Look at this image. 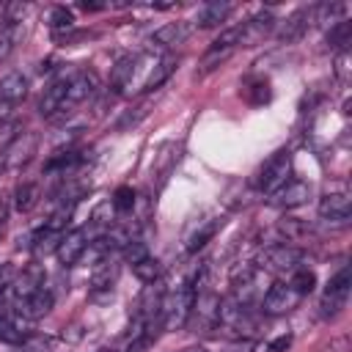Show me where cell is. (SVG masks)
<instances>
[{
	"instance_id": "1",
	"label": "cell",
	"mask_w": 352,
	"mask_h": 352,
	"mask_svg": "<svg viewBox=\"0 0 352 352\" xmlns=\"http://www.w3.org/2000/svg\"><path fill=\"white\" fill-rule=\"evenodd\" d=\"M192 302H195V289L192 280H184L182 286H176L173 292L162 294V308H160V322L165 330H179L190 322L192 314Z\"/></svg>"
},
{
	"instance_id": "2",
	"label": "cell",
	"mask_w": 352,
	"mask_h": 352,
	"mask_svg": "<svg viewBox=\"0 0 352 352\" xmlns=\"http://www.w3.org/2000/svg\"><path fill=\"white\" fill-rule=\"evenodd\" d=\"M96 88H99V80H96L94 72H88V69H72L58 116H72L80 104H85L96 94Z\"/></svg>"
},
{
	"instance_id": "3",
	"label": "cell",
	"mask_w": 352,
	"mask_h": 352,
	"mask_svg": "<svg viewBox=\"0 0 352 352\" xmlns=\"http://www.w3.org/2000/svg\"><path fill=\"white\" fill-rule=\"evenodd\" d=\"M38 148L36 132H16L3 148H0V170H19L33 160Z\"/></svg>"
},
{
	"instance_id": "4",
	"label": "cell",
	"mask_w": 352,
	"mask_h": 352,
	"mask_svg": "<svg viewBox=\"0 0 352 352\" xmlns=\"http://www.w3.org/2000/svg\"><path fill=\"white\" fill-rule=\"evenodd\" d=\"M292 176V154L289 151H278L272 154L264 168L258 170V179H256V187L264 192V195H272L278 187H283Z\"/></svg>"
},
{
	"instance_id": "5",
	"label": "cell",
	"mask_w": 352,
	"mask_h": 352,
	"mask_svg": "<svg viewBox=\"0 0 352 352\" xmlns=\"http://www.w3.org/2000/svg\"><path fill=\"white\" fill-rule=\"evenodd\" d=\"M261 267L270 270V272H278V275H292L294 270L302 267V250L289 245V242L270 245L261 253Z\"/></svg>"
},
{
	"instance_id": "6",
	"label": "cell",
	"mask_w": 352,
	"mask_h": 352,
	"mask_svg": "<svg viewBox=\"0 0 352 352\" xmlns=\"http://www.w3.org/2000/svg\"><path fill=\"white\" fill-rule=\"evenodd\" d=\"M346 300H349V270L341 267L324 286V294H322V302H319V311L322 316H336L341 314V308H346Z\"/></svg>"
},
{
	"instance_id": "7",
	"label": "cell",
	"mask_w": 352,
	"mask_h": 352,
	"mask_svg": "<svg viewBox=\"0 0 352 352\" xmlns=\"http://www.w3.org/2000/svg\"><path fill=\"white\" fill-rule=\"evenodd\" d=\"M300 300H302V297H300L289 283L278 280V283H272V286L264 292L261 308H264V314H270V316H280V314L294 311V308L300 305Z\"/></svg>"
},
{
	"instance_id": "8",
	"label": "cell",
	"mask_w": 352,
	"mask_h": 352,
	"mask_svg": "<svg viewBox=\"0 0 352 352\" xmlns=\"http://www.w3.org/2000/svg\"><path fill=\"white\" fill-rule=\"evenodd\" d=\"M25 96H28V77L22 72H8L6 77H0V121H6Z\"/></svg>"
},
{
	"instance_id": "9",
	"label": "cell",
	"mask_w": 352,
	"mask_h": 352,
	"mask_svg": "<svg viewBox=\"0 0 352 352\" xmlns=\"http://www.w3.org/2000/svg\"><path fill=\"white\" fill-rule=\"evenodd\" d=\"M272 28H275L272 11H258V14H253L248 22L236 25V38H239L242 47H253V44H258L264 36H270Z\"/></svg>"
},
{
	"instance_id": "10",
	"label": "cell",
	"mask_w": 352,
	"mask_h": 352,
	"mask_svg": "<svg viewBox=\"0 0 352 352\" xmlns=\"http://www.w3.org/2000/svg\"><path fill=\"white\" fill-rule=\"evenodd\" d=\"M88 245H91V239H88V234H85V228H74V231H69V234L60 236L55 253H58V258H60L63 267H74V264L85 256Z\"/></svg>"
},
{
	"instance_id": "11",
	"label": "cell",
	"mask_w": 352,
	"mask_h": 352,
	"mask_svg": "<svg viewBox=\"0 0 352 352\" xmlns=\"http://www.w3.org/2000/svg\"><path fill=\"white\" fill-rule=\"evenodd\" d=\"M52 305H55V294L47 289V286H38L33 294H28V297H22V300H16V311L25 316V319H44L50 311H52Z\"/></svg>"
},
{
	"instance_id": "12",
	"label": "cell",
	"mask_w": 352,
	"mask_h": 352,
	"mask_svg": "<svg viewBox=\"0 0 352 352\" xmlns=\"http://www.w3.org/2000/svg\"><path fill=\"white\" fill-rule=\"evenodd\" d=\"M308 195H311V184H308V182H302V179H289L283 187H278V190L272 192V204L280 206V209H297V206H302V204L308 201Z\"/></svg>"
},
{
	"instance_id": "13",
	"label": "cell",
	"mask_w": 352,
	"mask_h": 352,
	"mask_svg": "<svg viewBox=\"0 0 352 352\" xmlns=\"http://www.w3.org/2000/svg\"><path fill=\"white\" fill-rule=\"evenodd\" d=\"M349 212H352L349 192H327V195H322V201H319V214H322L324 220L344 223V220H349Z\"/></svg>"
},
{
	"instance_id": "14",
	"label": "cell",
	"mask_w": 352,
	"mask_h": 352,
	"mask_svg": "<svg viewBox=\"0 0 352 352\" xmlns=\"http://www.w3.org/2000/svg\"><path fill=\"white\" fill-rule=\"evenodd\" d=\"M314 19V8H297L294 14H289L286 19H283V25H280V30H278V41H283V44H292V41H297L305 30H308V22Z\"/></svg>"
},
{
	"instance_id": "15",
	"label": "cell",
	"mask_w": 352,
	"mask_h": 352,
	"mask_svg": "<svg viewBox=\"0 0 352 352\" xmlns=\"http://www.w3.org/2000/svg\"><path fill=\"white\" fill-rule=\"evenodd\" d=\"M69 74H72V72H63L58 80H52V82L47 85V91H44V96H41V102H38V113H41L44 118H55V116H58L60 102H63V94H66Z\"/></svg>"
},
{
	"instance_id": "16",
	"label": "cell",
	"mask_w": 352,
	"mask_h": 352,
	"mask_svg": "<svg viewBox=\"0 0 352 352\" xmlns=\"http://www.w3.org/2000/svg\"><path fill=\"white\" fill-rule=\"evenodd\" d=\"M38 286H44V270L41 267H28V270H22V275H14L8 292L14 294V300H22V297L33 294Z\"/></svg>"
},
{
	"instance_id": "17",
	"label": "cell",
	"mask_w": 352,
	"mask_h": 352,
	"mask_svg": "<svg viewBox=\"0 0 352 352\" xmlns=\"http://www.w3.org/2000/svg\"><path fill=\"white\" fill-rule=\"evenodd\" d=\"M173 69H176V58L173 55H168V58H160V60H154L151 66H148V74L143 77V85H140V91H157L170 74H173Z\"/></svg>"
},
{
	"instance_id": "18",
	"label": "cell",
	"mask_w": 352,
	"mask_h": 352,
	"mask_svg": "<svg viewBox=\"0 0 352 352\" xmlns=\"http://www.w3.org/2000/svg\"><path fill=\"white\" fill-rule=\"evenodd\" d=\"M116 278H118V264L107 256V258L96 261V267L91 272V289L94 292H110L113 283H116Z\"/></svg>"
},
{
	"instance_id": "19",
	"label": "cell",
	"mask_w": 352,
	"mask_h": 352,
	"mask_svg": "<svg viewBox=\"0 0 352 352\" xmlns=\"http://www.w3.org/2000/svg\"><path fill=\"white\" fill-rule=\"evenodd\" d=\"M231 14V3H220V0H212V3H204L198 8V28H214L220 22H226Z\"/></svg>"
},
{
	"instance_id": "20",
	"label": "cell",
	"mask_w": 352,
	"mask_h": 352,
	"mask_svg": "<svg viewBox=\"0 0 352 352\" xmlns=\"http://www.w3.org/2000/svg\"><path fill=\"white\" fill-rule=\"evenodd\" d=\"M187 36H190V25H187V22H168V25H162V28L151 36V44L176 47V44H182Z\"/></svg>"
},
{
	"instance_id": "21",
	"label": "cell",
	"mask_w": 352,
	"mask_h": 352,
	"mask_svg": "<svg viewBox=\"0 0 352 352\" xmlns=\"http://www.w3.org/2000/svg\"><path fill=\"white\" fill-rule=\"evenodd\" d=\"M80 162H82L80 151H77V148H66V151H58L55 157H50L47 165H44V170H47V173H63V176H66V170L77 168Z\"/></svg>"
},
{
	"instance_id": "22",
	"label": "cell",
	"mask_w": 352,
	"mask_h": 352,
	"mask_svg": "<svg viewBox=\"0 0 352 352\" xmlns=\"http://www.w3.org/2000/svg\"><path fill=\"white\" fill-rule=\"evenodd\" d=\"M38 204V184L36 182H22L14 190V206L16 212H30Z\"/></svg>"
},
{
	"instance_id": "23",
	"label": "cell",
	"mask_w": 352,
	"mask_h": 352,
	"mask_svg": "<svg viewBox=\"0 0 352 352\" xmlns=\"http://www.w3.org/2000/svg\"><path fill=\"white\" fill-rule=\"evenodd\" d=\"M286 283H289L300 297H305V294H311V292L316 289V272L308 270V267H300V270H294V272L289 275Z\"/></svg>"
},
{
	"instance_id": "24",
	"label": "cell",
	"mask_w": 352,
	"mask_h": 352,
	"mask_svg": "<svg viewBox=\"0 0 352 352\" xmlns=\"http://www.w3.org/2000/svg\"><path fill=\"white\" fill-rule=\"evenodd\" d=\"M60 236H63V231H55V228L44 226V228H41V231L33 236V250H36L38 256H47V253L58 250V242H60Z\"/></svg>"
},
{
	"instance_id": "25",
	"label": "cell",
	"mask_w": 352,
	"mask_h": 352,
	"mask_svg": "<svg viewBox=\"0 0 352 352\" xmlns=\"http://www.w3.org/2000/svg\"><path fill=\"white\" fill-rule=\"evenodd\" d=\"M0 341H3V344H11V346H16V344L25 341L22 324H19L14 316H8V314H0Z\"/></svg>"
},
{
	"instance_id": "26",
	"label": "cell",
	"mask_w": 352,
	"mask_h": 352,
	"mask_svg": "<svg viewBox=\"0 0 352 352\" xmlns=\"http://www.w3.org/2000/svg\"><path fill=\"white\" fill-rule=\"evenodd\" d=\"M217 228H220V220H209V223H204L201 228H195V231L187 236V250H190V253H198V250L217 234Z\"/></svg>"
},
{
	"instance_id": "27",
	"label": "cell",
	"mask_w": 352,
	"mask_h": 352,
	"mask_svg": "<svg viewBox=\"0 0 352 352\" xmlns=\"http://www.w3.org/2000/svg\"><path fill=\"white\" fill-rule=\"evenodd\" d=\"M132 272H135V278H138V280H143V283L148 286V283H157V278H160L162 267H160V261L148 253L146 258H140L138 264H132Z\"/></svg>"
},
{
	"instance_id": "28",
	"label": "cell",
	"mask_w": 352,
	"mask_h": 352,
	"mask_svg": "<svg viewBox=\"0 0 352 352\" xmlns=\"http://www.w3.org/2000/svg\"><path fill=\"white\" fill-rule=\"evenodd\" d=\"M349 38H352V22H349V19H341V22H336V25L327 30V44H330L333 50H344V52H346Z\"/></svg>"
},
{
	"instance_id": "29",
	"label": "cell",
	"mask_w": 352,
	"mask_h": 352,
	"mask_svg": "<svg viewBox=\"0 0 352 352\" xmlns=\"http://www.w3.org/2000/svg\"><path fill=\"white\" fill-rule=\"evenodd\" d=\"M110 206H113L116 214H129L132 206H135V192H132V187H118V190L113 192V198H110Z\"/></svg>"
},
{
	"instance_id": "30",
	"label": "cell",
	"mask_w": 352,
	"mask_h": 352,
	"mask_svg": "<svg viewBox=\"0 0 352 352\" xmlns=\"http://www.w3.org/2000/svg\"><path fill=\"white\" fill-rule=\"evenodd\" d=\"M50 28H52L55 33L72 30V28H74V14H72L66 6H55V8L50 11Z\"/></svg>"
},
{
	"instance_id": "31",
	"label": "cell",
	"mask_w": 352,
	"mask_h": 352,
	"mask_svg": "<svg viewBox=\"0 0 352 352\" xmlns=\"http://www.w3.org/2000/svg\"><path fill=\"white\" fill-rule=\"evenodd\" d=\"M245 94H248L250 104H264V102H270V96H272L270 80H253V82L245 88Z\"/></svg>"
},
{
	"instance_id": "32",
	"label": "cell",
	"mask_w": 352,
	"mask_h": 352,
	"mask_svg": "<svg viewBox=\"0 0 352 352\" xmlns=\"http://www.w3.org/2000/svg\"><path fill=\"white\" fill-rule=\"evenodd\" d=\"M50 349H52V338L47 336H25V341L14 346V352H50Z\"/></svg>"
},
{
	"instance_id": "33",
	"label": "cell",
	"mask_w": 352,
	"mask_h": 352,
	"mask_svg": "<svg viewBox=\"0 0 352 352\" xmlns=\"http://www.w3.org/2000/svg\"><path fill=\"white\" fill-rule=\"evenodd\" d=\"M16 38H19V30H16V25H3L0 28V60L14 50V44H16Z\"/></svg>"
},
{
	"instance_id": "34",
	"label": "cell",
	"mask_w": 352,
	"mask_h": 352,
	"mask_svg": "<svg viewBox=\"0 0 352 352\" xmlns=\"http://www.w3.org/2000/svg\"><path fill=\"white\" fill-rule=\"evenodd\" d=\"M121 253H124L126 264H138L140 258H146V256H148V250H146V245H143L140 239H132V242H126Z\"/></svg>"
},
{
	"instance_id": "35",
	"label": "cell",
	"mask_w": 352,
	"mask_h": 352,
	"mask_svg": "<svg viewBox=\"0 0 352 352\" xmlns=\"http://www.w3.org/2000/svg\"><path fill=\"white\" fill-rule=\"evenodd\" d=\"M146 113H148V107H146V104H140V107H135V113L129 110V113H126V116H124V118L118 121V129H126V126H135V124H138V121H140V118H143Z\"/></svg>"
},
{
	"instance_id": "36",
	"label": "cell",
	"mask_w": 352,
	"mask_h": 352,
	"mask_svg": "<svg viewBox=\"0 0 352 352\" xmlns=\"http://www.w3.org/2000/svg\"><path fill=\"white\" fill-rule=\"evenodd\" d=\"M289 344H292V336H289V333H283V336L272 338L270 344H264V346H258V349H264V352H286V349H289Z\"/></svg>"
},
{
	"instance_id": "37",
	"label": "cell",
	"mask_w": 352,
	"mask_h": 352,
	"mask_svg": "<svg viewBox=\"0 0 352 352\" xmlns=\"http://www.w3.org/2000/svg\"><path fill=\"white\" fill-rule=\"evenodd\" d=\"M11 280H14V270H11V267H3V270H0V297L8 292Z\"/></svg>"
},
{
	"instance_id": "38",
	"label": "cell",
	"mask_w": 352,
	"mask_h": 352,
	"mask_svg": "<svg viewBox=\"0 0 352 352\" xmlns=\"http://www.w3.org/2000/svg\"><path fill=\"white\" fill-rule=\"evenodd\" d=\"M226 352H256V344H250V341H236V344H231Z\"/></svg>"
},
{
	"instance_id": "39",
	"label": "cell",
	"mask_w": 352,
	"mask_h": 352,
	"mask_svg": "<svg viewBox=\"0 0 352 352\" xmlns=\"http://www.w3.org/2000/svg\"><path fill=\"white\" fill-rule=\"evenodd\" d=\"M82 8H85V11H99V8H104V6H102V3H82Z\"/></svg>"
},
{
	"instance_id": "40",
	"label": "cell",
	"mask_w": 352,
	"mask_h": 352,
	"mask_svg": "<svg viewBox=\"0 0 352 352\" xmlns=\"http://www.w3.org/2000/svg\"><path fill=\"white\" fill-rule=\"evenodd\" d=\"M182 352H206L204 346H187V349H182Z\"/></svg>"
},
{
	"instance_id": "41",
	"label": "cell",
	"mask_w": 352,
	"mask_h": 352,
	"mask_svg": "<svg viewBox=\"0 0 352 352\" xmlns=\"http://www.w3.org/2000/svg\"><path fill=\"white\" fill-rule=\"evenodd\" d=\"M0 124H6V121H0Z\"/></svg>"
}]
</instances>
